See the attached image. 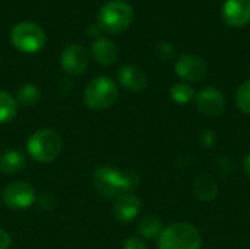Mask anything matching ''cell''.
<instances>
[{"mask_svg":"<svg viewBox=\"0 0 250 249\" xmlns=\"http://www.w3.org/2000/svg\"><path fill=\"white\" fill-rule=\"evenodd\" d=\"M141 200L135 194H125L114 200L113 204V217L120 223H129L135 220L141 211Z\"/></svg>","mask_w":250,"mask_h":249,"instance_id":"obj_12","label":"cell"},{"mask_svg":"<svg viewBox=\"0 0 250 249\" xmlns=\"http://www.w3.org/2000/svg\"><path fill=\"white\" fill-rule=\"evenodd\" d=\"M193 194L202 203L212 201L218 194L217 181L209 173H202L193 181Z\"/></svg>","mask_w":250,"mask_h":249,"instance_id":"obj_16","label":"cell"},{"mask_svg":"<svg viewBox=\"0 0 250 249\" xmlns=\"http://www.w3.org/2000/svg\"><path fill=\"white\" fill-rule=\"evenodd\" d=\"M88 63H89L88 51L79 44H69L60 56V65L63 70L70 76H78L85 73Z\"/></svg>","mask_w":250,"mask_h":249,"instance_id":"obj_9","label":"cell"},{"mask_svg":"<svg viewBox=\"0 0 250 249\" xmlns=\"http://www.w3.org/2000/svg\"><path fill=\"white\" fill-rule=\"evenodd\" d=\"M26 166V157L18 150H6L0 154V173L12 176L21 173Z\"/></svg>","mask_w":250,"mask_h":249,"instance_id":"obj_15","label":"cell"},{"mask_svg":"<svg viewBox=\"0 0 250 249\" xmlns=\"http://www.w3.org/2000/svg\"><path fill=\"white\" fill-rule=\"evenodd\" d=\"M35 189L31 183L15 181L1 191V201L10 210H25L35 203Z\"/></svg>","mask_w":250,"mask_h":249,"instance_id":"obj_7","label":"cell"},{"mask_svg":"<svg viewBox=\"0 0 250 249\" xmlns=\"http://www.w3.org/2000/svg\"><path fill=\"white\" fill-rule=\"evenodd\" d=\"M138 183L139 175L135 170H122L111 164L98 166L92 173V185L104 198L117 200L125 194H130Z\"/></svg>","mask_w":250,"mask_h":249,"instance_id":"obj_1","label":"cell"},{"mask_svg":"<svg viewBox=\"0 0 250 249\" xmlns=\"http://www.w3.org/2000/svg\"><path fill=\"white\" fill-rule=\"evenodd\" d=\"M62 136L51 128L35 131L26 141V151L37 163H51L62 153Z\"/></svg>","mask_w":250,"mask_h":249,"instance_id":"obj_2","label":"cell"},{"mask_svg":"<svg viewBox=\"0 0 250 249\" xmlns=\"http://www.w3.org/2000/svg\"><path fill=\"white\" fill-rule=\"evenodd\" d=\"M217 139H218V136H217V134H215L212 129H205V131H202L201 135H199V144H201L202 147H205V148L214 147L215 142H217Z\"/></svg>","mask_w":250,"mask_h":249,"instance_id":"obj_24","label":"cell"},{"mask_svg":"<svg viewBox=\"0 0 250 249\" xmlns=\"http://www.w3.org/2000/svg\"><path fill=\"white\" fill-rule=\"evenodd\" d=\"M133 21V9L130 4L122 0H111L105 3L98 13V25L100 29L119 34L129 28Z\"/></svg>","mask_w":250,"mask_h":249,"instance_id":"obj_5","label":"cell"},{"mask_svg":"<svg viewBox=\"0 0 250 249\" xmlns=\"http://www.w3.org/2000/svg\"><path fill=\"white\" fill-rule=\"evenodd\" d=\"M195 101H196V107L198 110L209 117H215L220 116L224 109H226V98L224 94L214 88V87H207L202 88L196 95H195Z\"/></svg>","mask_w":250,"mask_h":249,"instance_id":"obj_10","label":"cell"},{"mask_svg":"<svg viewBox=\"0 0 250 249\" xmlns=\"http://www.w3.org/2000/svg\"><path fill=\"white\" fill-rule=\"evenodd\" d=\"M123 249H148L145 241L139 236H130L125 241Z\"/></svg>","mask_w":250,"mask_h":249,"instance_id":"obj_25","label":"cell"},{"mask_svg":"<svg viewBox=\"0 0 250 249\" xmlns=\"http://www.w3.org/2000/svg\"><path fill=\"white\" fill-rule=\"evenodd\" d=\"M155 54L161 60H170L174 54V45L168 41H163L155 47Z\"/></svg>","mask_w":250,"mask_h":249,"instance_id":"obj_22","label":"cell"},{"mask_svg":"<svg viewBox=\"0 0 250 249\" xmlns=\"http://www.w3.org/2000/svg\"><path fill=\"white\" fill-rule=\"evenodd\" d=\"M236 104L240 112L250 114V79L245 81L236 91Z\"/></svg>","mask_w":250,"mask_h":249,"instance_id":"obj_21","label":"cell"},{"mask_svg":"<svg viewBox=\"0 0 250 249\" xmlns=\"http://www.w3.org/2000/svg\"><path fill=\"white\" fill-rule=\"evenodd\" d=\"M195 95H196V92H195L193 87L186 82L174 84L170 88V97L177 104H188L195 98Z\"/></svg>","mask_w":250,"mask_h":249,"instance_id":"obj_20","label":"cell"},{"mask_svg":"<svg viewBox=\"0 0 250 249\" xmlns=\"http://www.w3.org/2000/svg\"><path fill=\"white\" fill-rule=\"evenodd\" d=\"M119 98L117 84L110 76H98L92 79L83 92V103L88 109L103 112L114 106Z\"/></svg>","mask_w":250,"mask_h":249,"instance_id":"obj_4","label":"cell"},{"mask_svg":"<svg viewBox=\"0 0 250 249\" xmlns=\"http://www.w3.org/2000/svg\"><path fill=\"white\" fill-rule=\"evenodd\" d=\"M136 229H138L139 238L142 239H158V236L164 230V226L160 217L154 214H148V216H144L138 222Z\"/></svg>","mask_w":250,"mask_h":249,"instance_id":"obj_17","label":"cell"},{"mask_svg":"<svg viewBox=\"0 0 250 249\" xmlns=\"http://www.w3.org/2000/svg\"><path fill=\"white\" fill-rule=\"evenodd\" d=\"M243 170L246 173V176L250 179V153L245 157V161H243Z\"/></svg>","mask_w":250,"mask_h":249,"instance_id":"obj_27","label":"cell"},{"mask_svg":"<svg viewBox=\"0 0 250 249\" xmlns=\"http://www.w3.org/2000/svg\"><path fill=\"white\" fill-rule=\"evenodd\" d=\"M15 98H16L19 106H23V107L29 109V107H34L35 104H38V101L41 98V92H40V88L37 85L25 84L18 90Z\"/></svg>","mask_w":250,"mask_h":249,"instance_id":"obj_19","label":"cell"},{"mask_svg":"<svg viewBox=\"0 0 250 249\" xmlns=\"http://www.w3.org/2000/svg\"><path fill=\"white\" fill-rule=\"evenodd\" d=\"M199 230L186 222H176L164 227L158 236V249H201Z\"/></svg>","mask_w":250,"mask_h":249,"instance_id":"obj_3","label":"cell"},{"mask_svg":"<svg viewBox=\"0 0 250 249\" xmlns=\"http://www.w3.org/2000/svg\"><path fill=\"white\" fill-rule=\"evenodd\" d=\"M10 244H12L10 235L4 229H0V249H9Z\"/></svg>","mask_w":250,"mask_h":249,"instance_id":"obj_26","label":"cell"},{"mask_svg":"<svg viewBox=\"0 0 250 249\" xmlns=\"http://www.w3.org/2000/svg\"><path fill=\"white\" fill-rule=\"evenodd\" d=\"M13 47L25 54H34L45 45V34L42 28L34 22H19L10 32Z\"/></svg>","mask_w":250,"mask_h":249,"instance_id":"obj_6","label":"cell"},{"mask_svg":"<svg viewBox=\"0 0 250 249\" xmlns=\"http://www.w3.org/2000/svg\"><path fill=\"white\" fill-rule=\"evenodd\" d=\"M221 13L226 25L242 28L250 22V0H226Z\"/></svg>","mask_w":250,"mask_h":249,"instance_id":"obj_11","label":"cell"},{"mask_svg":"<svg viewBox=\"0 0 250 249\" xmlns=\"http://www.w3.org/2000/svg\"><path fill=\"white\" fill-rule=\"evenodd\" d=\"M91 54L98 65L110 66L119 57V47L116 45V43L113 40L105 38V37H100L92 43Z\"/></svg>","mask_w":250,"mask_h":249,"instance_id":"obj_14","label":"cell"},{"mask_svg":"<svg viewBox=\"0 0 250 249\" xmlns=\"http://www.w3.org/2000/svg\"><path fill=\"white\" fill-rule=\"evenodd\" d=\"M18 107L19 104L16 98L10 92L0 90V123H7L13 120L18 113Z\"/></svg>","mask_w":250,"mask_h":249,"instance_id":"obj_18","label":"cell"},{"mask_svg":"<svg viewBox=\"0 0 250 249\" xmlns=\"http://www.w3.org/2000/svg\"><path fill=\"white\" fill-rule=\"evenodd\" d=\"M117 79L122 87H125L129 91L139 92L144 91L148 85V76L146 73L133 65H125L117 72Z\"/></svg>","mask_w":250,"mask_h":249,"instance_id":"obj_13","label":"cell"},{"mask_svg":"<svg viewBox=\"0 0 250 249\" xmlns=\"http://www.w3.org/2000/svg\"><path fill=\"white\" fill-rule=\"evenodd\" d=\"M215 169L217 172L221 175V176H230L233 172H234V163L230 160V158H218L217 163H215Z\"/></svg>","mask_w":250,"mask_h":249,"instance_id":"obj_23","label":"cell"},{"mask_svg":"<svg viewBox=\"0 0 250 249\" xmlns=\"http://www.w3.org/2000/svg\"><path fill=\"white\" fill-rule=\"evenodd\" d=\"M176 75L186 82H199L208 73V63L196 54H183L174 65Z\"/></svg>","mask_w":250,"mask_h":249,"instance_id":"obj_8","label":"cell"}]
</instances>
